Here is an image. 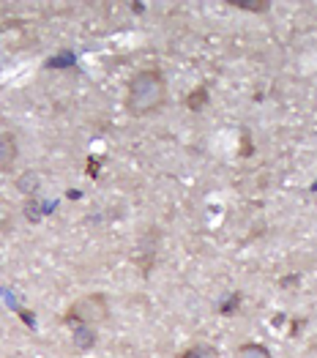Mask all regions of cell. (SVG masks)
<instances>
[{"instance_id":"5b68a950","label":"cell","mask_w":317,"mask_h":358,"mask_svg":"<svg viewBox=\"0 0 317 358\" xmlns=\"http://www.w3.org/2000/svg\"><path fill=\"white\" fill-rule=\"evenodd\" d=\"M208 101H211V96H208V88H205V85H197V88L186 96V107H189L192 113H200L202 107H208Z\"/></svg>"},{"instance_id":"277c9868","label":"cell","mask_w":317,"mask_h":358,"mask_svg":"<svg viewBox=\"0 0 317 358\" xmlns=\"http://www.w3.org/2000/svg\"><path fill=\"white\" fill-rule=\"evenodd\" d=\"M232 8H241V11H249V14H262L271 8V0H225Z\"/></svg>"},{"instance_id":"ba28073f","label":"cell","mask_w":317,"mask_h":358,"mask_svg":"<svg viewBox=\"0 0 317 358\" xmlns=\"http://www.w3.org/2000/svg\"><path fill=\"white\" fill-rule=\"evenodd\" d=\"M74 329H77L74 342H77V348H80V350H85V348H90V345L96 342V334H93V329H87V326H74Z\"/></svg>"},{"instance_id":"52a82bcc","label":"cell","mask_w":317,"mask_h":358,"mask_svg":"<svg viewBox=\"0 0 317 358\" xmlns=\"http://www.w3.org/2000/svg\"><path fill=\"white\" fill-rule=\"evenodd\" d=\"M178 358H216V350L211 345H195V348L178 353Z\"/></svg>"},{"instance_id":"8992f818","label":"cell","mask_w":317,"mask_h":358,"mask_svg":"<svg viewBox=\"0 0 317 358\" xmlns=\"http://www.w3.org/2000/svg\"><path fill=\"white\" fill-rule=\"evenodd\" d=\"M238 358H274V356L260 342H244V345H238Z\"/></svg>"},{"instance_id":"7a4b0ae2","label":"cell","mask_w":317,"mask_h":358,"mask_svg":"<svg viewBox=\"0 0 317 358\" xmlns=\"http://www.w3.org/2000/svg\"><path fill=\"white\" fill-rule=\"evenodd\" d=\"M110 299L104 293H85L77 301H71V306L66 309L63 315V323L66 326H87V329H96V326H104L110 320Z\"/></svg>"},{"instance_id":"3957f363","label":"cell","mask_w":317,"mask_h":358,"mask_svg":"<svg viewBox=\"0 0 317 358\" xmlns=\"http://www.w3.org/2000/svg\"><path fill=\"white\" fill-rule=\"evenodd\" d=\"M20 159V145H17V137L11 131H0V173H8L14 170Z\"/></svg>"},{"instance_id":"6da1fadb","label":"cell","mask_w":317,"mask_h":358,"mask_svg":"<svg viewBox=\"0 0 317 358\" xmlns=\"http://www.w3.org/2000/svg\"><path fill=\"white\" fill-rule=\"evenodd\" d=\"M167 80L159 69L137 71L126 85V110L134 118H148L167 104Z\"/></svg>"}]
</instances>
